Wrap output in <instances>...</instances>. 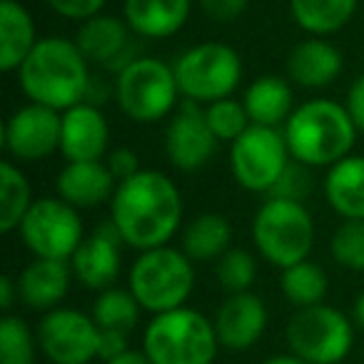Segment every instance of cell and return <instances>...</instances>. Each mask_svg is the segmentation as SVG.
I'll return each mask as SVG.
<instances>
[{
  "mask_svg": "<svg viewBox=\"0 0 364 364\" xmlns=\"http://www.w3.org/2000/svg\"><path fill=\"white\" fill-rule=\"evenodd\" d=\"M180 188L160 170H145L117 182L110 200V223L117 228L127 247L145 252L170 245L182 228Z\"/></svg>",
  "mask_w": 364,
  "mask_h": 364,
  "instance_id": "obj_1",
  "label": "cell"
},
{
  "mask_svg": "<svg viewBox=\"0 0 364 364\" xmlns=\"http://www.w3.org/2000/svg\"><path fill=\"white\" fill-rule=\"evenodd\" d=\"M90 77V63L77 43L58 36L41 38L18 68V82L28 100L58 112L85 100Z\"/></svg>",
  "mask_w": 364,
  "mask_h": 364,
  "instance_id": "obj_2",
  "label": "cell"
},
{
  "mask_svg": "<svg viewBox=\"0 0 364 364\" xmlns=\"http://www.w3.org/2000/svg\"><path fill=\"white\" fill-rule=\"evenodd\" d=\"M282 132L292 160L307 167H332L352 155L359 135L347 105L329 97H312L297 105Z\"/></svg>",
  "mask_w": 364,
  "mask_h": 364,
  "instance_id": "obj_3",
  "label": "cell"
},
{
  "mask_svg": "<svg viewBox=\"0 0 364 364\" xmlns=\"http://www.w3.org/2000/svg\"><path fill=\"white\" fill-rule=\"evenodd\" d=\"M220 347L215 322L188 304L152 314L142 332V352L152 364H213Z\"/></svg>",
  "mask_w": 364,
  "mask_h": 364,
  "instance_id": "obj_4",
  "label": "cell"
},
{
  "mask_svg": "<svg viewBox=\"0 0 364 364\" xmlns=\"http://www.w3.org/2000/svg\"><path fill=\"white\" fill-rule=\"evenodd\" d=\"M127 287L150 314L170 312L188 302L195 287V262L182 247L145 250L127 269Z\"/></svg>",
  "mask_w": 364,
  "mask_h": 364,
  "instance_id": "obj_5",
  "label": "cell"
},
{
  "mask_svg": "<svg viewBox=\"0 0 364 364\" xmlns=\"http://www.w3.org/2000/svg\"><path fill=\"white\" fill-rule=\"evenodd\" d=\"M314 218L304 203L267 195L252 218V242L264 262L284 269L309 259L314 247Z\"/></svg>",
  "mask_w": 364,
  "mask_h": 364,
  "instance_id": "obj_6",
  "label": "cell"
},
{
  "mask_svg": "<svg viewBox=\"0 0 364 364\" xmlns=\"http://www.w3.org/2000/svg\"><path fill=\"white\" fill-rule=\"evenodd\" d=\"M175 68L160 58L140 55L115 75V100L132 122H160L180 105Z\"/></svg>",
  "mask_w": 364,
  "mask_h": 364,
  "instance_id": "obj_7",
  "label": "cell"
},
{
  "mask_svg": "<svg viewBox=\"0 0 364 364\" xmlns=\"http://www.w3.org/2000/svg\"><path fill=\"white\" fill-rule=\"evenodd\" d=\"M175 77L185 100L210 105L232 97L242 80V58L228 43L208 41L188 48L175 63Z\"/></svg>",
  "mask_w": 364,
  "mask_h": 364,
  "instance_id": "obj_8",
  "label": "cell"
},
{
  "mask_svg": "<svg viewBox=\"0 0 364 364\" xmlns=\"http://www.w3.org/2000/svg\"><path fill=\"white\" fill-rule=\"evenodd\" d=\"M354 319L327 302L297 307L284 337L292 354L309 364H339L354 347Z\"/></svg>",
  "mask_w": 364,
  "mask_h": 364,
  "instance_id": "obj_9",
  "label": "cell"
},
{
  "mask_svg": "<svg viewBox=\"0 0 364 364\" xmlns=\"http://www.w3.org/2000/svg\"><path fill=\"white\" fill-rule=\"evenodd\" d=\"M230 172L235 182L247 193L269 195L277 185L279 175L289 165L287 140L282 127L250 125L237 140L230 142Z\"/></svg>",
  "mask_w": 364,
  "mask_h": 364,
  "instance_id": "obj_10",
  "label": "cell"
},
{
  "mask_svg": "<svg viewBox=\"0 0 364 364\" xmlns=\"http://www.w3.org/2000/svg\"><path fill=\"white\" fill-rule=\"evenodd\" d=\"M18 232L33 257L70 259L85 240V225L80 210L55 195L33 200Z\"/></svg>",
  "mask_w": 364,
  "mask_h": 364,
  "instance_id": "obj_11",
  "label": "cell"
},
{
  "mask_svg": "<svg viewBox=\"0 0 364 364\" xmlns=\"http://www.w3.org/2000/svg\"><path fill=\"white\" fill-rule=\"evenodd\" d=\"M41 354L50 364H90L97 359L100 327L92 319L73 307H55L43 312L36 327Z\"/></svg>",
  "mask_w": 364,
  "mask_h": 364,
  "instance_id": "obj_12",
  "label": "cell"
},
{
  "mask_svg": "<svg viewBox=\"0 0 364 364\" xmlns=\"http://www.w3.org/2000/svg\"><path fill=\"white\" fill-rule=\"evenodd\" d=\"M220 140L210 130L205 105L182 100L165 127V155L175 170L198 172L218 152Z\"/></svg>",
  "mask_w": 364,
  "mask_h": 364,
  "instance_id": "obj_13",
  "label": "cell"
},
{
  "mask_svg": "<svg viewBox=\"0 0 364 364\" xmlns=\"http://www.w3.org/2000/svg\"><path fill=\"white\" fill-rule=\"evenodd\" d=\"M63 112L28 102L11 112L3 127V147L16 162H38L60 150Z\"/></svg>",
  "mask_w": 364,
  "mask_h": 364,
  "instance_id": "obj_14",
  "label": "cell"
},
{
  "mask_svg": "<svg viewBox=\"0 0 364 364\" xmlns=\"http://www.w3.org/2000/svg\"><path fill=\"white\" fill-rule=\"evenodd\" d=\"M135 38L137 36L130 31L125 18L120 21V18L105 16V13H97V16L82 21L75 33V43L82 55L87 58V63L100 65L102 70L115 73V75L140 58Z\"/></svg>",
  "mask_w": 364,
  "mask_h": 364,
  "instance_id": "obj_15",
  "label": "cell"
},
{
  "mask_svg": "<svg viewBox=\"0 0 364 364\" xmlns=\"http://www.w3.org/2000/svg\"><path fill=\"white\" fill-rule=\"evenodd\" d=\"M122 247L125 242L110 220L97 225L70 257L75 279L95 292L112 287L122 272Z\"/></svg>",
  "mask_w": 364,
  "mask_h": 364,
  "instance_id": "obj_16",
  "label": "cell"
},
{
  "mask_svg": "<svg viewBox=\"0 0 364 364\" xmlns=\"http://www.w3.org/2000/svg\"><path fill=\"white\" fill-rule=\"evenodd\" d=\"M215 329H218L220 344L230 352H247L262 339L269 324L267 304L252 289L247 292H232L225 297L215 314Z\"/></svg>",
  "mask_w": 364,
  "mask_h": 364,
  "instance_id": "obj_17",
  "label": "cell"
},
{
  "mask_svg": "<svg viewBox=\"0 0 364 364\" xmlns=\"http://www.w3.org/2000/svg\"><path fill=\"white\" fill-rule=\"evenodd\" d=\"M110 147V125L102 107L77 102L63 112L60 155L68 162L102 160Z\"/></svg>",
  "mask_w": 364,
  "mask_h": 364,
  "instance_id": "obj_18",
  "label": "cell"
},
{
  "mask_svg": "<svg viewBox=\"0 0 364 364\" xmlns=\"http://www.w3.org/2000/svg\"><path fill=\"white\" fill-rule=\"evenodd\" d=\"M70 259H48L33 257L18 274V294L26 307L36 312H48L63 304L73 284Z\"/></svg>",
  "mask_w": 364,
  "mask_h": 364,
  "instance_id": "obj_19",
  "label": "cell"
},
{
  "mask_svg": "<svg viewBox=\"0 0 364 364\" xmlns=\"http://www.w3.org/2000/svg\"><path fill=\"white\" fill-rule=\"evenodd\" d=\"M117 180L105 160L65 162L55 177V195L77 210H92L110 203L115 195Z\"/></svg>",
  "mask_w": 364,
  "mask_h": 364,
  "instance_id": "obj_20",
  "label": "cell"
},
{
  "mask_svg": "<svg viewBox=\"0 0 364 364\" xmlns=\"http://www.w3.org/2000/svg\"><path fill=\"white\" fill-rule=\"evenodd\" d=\"M342 53L327 38L309 36L299 41L287 55V77L289 82L307 90L332 85L342 73Z\"/></svg>",
  "mask_w": 364,
  "mask_h": 364,
  "instance_id": "obj_21",
  "label": "cell"
},
{
  "mask_svg": "<svg viewBox=\"0 0 364 364\" xmlns=\"http://www.w3.org/2000/svg\"><path fill=\"white\" fill-rule=\"evenodd\" d=\"M193 0H125L122 18L142 41H165L185 28Z\"/></svg>",
  "mask_w": 364,
  "mask_h": 364,
  "instance_id": "obj_22",
  "label": "cell"
},
{
  "mask_svg": "<svg viewBox=\"0 0 364 364\" xmlns=\"http://www.w3.org/2000/svg\"><path fill=\"white\" fill-rule=\"evenodd\" d=\"M322 190L342 220H364V155H347L327 167Z\"/></svg>",
  "mask_w": 364,
  "mask_h": 364,
  "instance_id": "obj_23",
  "label": "cell"
},
{
  "mask_svg": "<svg viewBox=\"0 0 364 364\" xmlns=\"http://www.w3.org/2000/svg\"><path fill=\"white\" fill-rule=\"evenodd\" d=\"M38 41L36 21L28 8L18 0H0V70H18Z\"/></svg>",
  "mask_w": 364,
  "mask_h": 364,
  "instance_id": "obj_24",
  "label": "cell"
},
{
  "mask_svg": "<svg viewBox=\"0 0 364 364\" xmlns=\"http://www.w3.org/2000/svg\"><path fill=\"white\" fill-rule=\"evenodd\" d=\"M245 110L255 125L282 127L289 120L294 105V92L284 77L279 75H262L250 82L242 95Z\"/></svg>",
  "mask_w": 364,
  "mask_h": 364,
  "instance_id": "obj_25",
  "label": "cell"
},
{
  "mask_svg": "<svg viewBox=\"0 0 364 364\" xmlns=\"http://www.w3.org/2000/svg\"><path fill=\"white\" fill-rule=\"evenodd\" d=\"M182 252L193 262H218L232 247V225L220 213H203L182 228Z\"/></svg>",
  "mask_w": 364,
  "mask_h": 364,
  "instance_id": "obj_26",
  "label": "cell"
},
{
  "mask_svg": "<svg viewBox=\"0 0 364 364\" xmlns=\"http://www.w3.org/2000/svg\"><path fill=\"white\" fill-rule=\"evenodd\" d=\"M359 0H289V13L294 23L307 36L327 38L342 31L354 18Z\"/></svg>",
  "mask_w": 364,
  "mask_h": 364,
  "instance_id": "obj_27",
  "label": "cell"
},
{
  "mask_svg": "<svg viewBox=\"0 0 364 364\" xmlns=\"http://www.w3.org/2000/svg\"><path fill=\"white\" fill-rule=\"evenodd\" d=\"M31 205V180L13 160H3L0 162V232L8 235L21 228Z\"/></svg>",
  "mask_w": 364,
  "mask_h": 364,
  "instance_id": "obj_28",
  "label": "cell"
},
{
  "mask_svg": "<svg viewBox=\"0 0 364 364\" xmlns=\"http://www.w3.org/2000/svg\"><path fill=\"white\" fill-rule=\"evenodd\" d=\"M279 287H282V294L289 304L312 307V304L324 302L329 292V277L322 264L312 262V259H302V262L282 269Z\"/></svg>",
  "mask_w": 364,
  "mask_h": 364,
  "instance_id": "obj_29",
  "label": "cell"
},
{
  "mask_svg": "<svg viewBox=\"0 0 364 364\" xmlns=\"http://www.w3.org/2000/svg\"><path fill=\"white\" fill-rule=\"evenodd\" d=\"M140 302L135 299V294L130 292V287H107L100 289L97 297L92 299V319L97 322L100 329H117V332L130 334L135 329L137 319H140Z\"/></svg>",
  "mask_w": 364,
  "mask_h": 364,
  "instance_id": "obj_30",
  "label": "cell"
},
{
  "mask_svg": "<svg viewBox=\"0 0 364 364\" xmlns=\"http://www.w3.org/2000/svg\"><path fill=\"white\" fill-rule=\"evenodd\" d=\"M41 344L36 329L18 314L6 312L0 319V364H36Z\"/></svg>",
  "mask_w": 364,
  "mask_h": 364,
  "instance_id": "obj_31",
  "label": "cell"
},
{
  "mask_svg": "<svg viewBox=\"0 0 364 364\" xmlns=\"http://www.w3.org/2000/svg\"><path fill=\"white\" fill-rule=\"evenodd\" d=\"M215 277H218L220 287L228 294L247 292L257 282V259H255V255L250 250L230 247L215 262Z\"/></svg>",
  "mask_w": 364,
  "mask_h": 364,
  "instance_id": "obj_32",
  "label": "cell"
},
{
  "mask_svg": "<svg viewBox=\"0 0 364 364\" xmlns=\"http://www.w3.org/2000/svg\"><path fill=\"white\" fill-rule=\"evenodd\" d=\"M205 117H208V125L215 132V137L228 145L252 125L247 110H245V102L235 100V97H223V100L205 105Z\"/></svg>",
  "mask_w": 364,
  "mask_h": 364,
  "instance_id": "obj_33",
  "label": "cell"
},
{
  "mask_svg": "<svg viewBox=\"0 0 364 364\" xmlns=\"http://www.w3.org/2000/svg\"><path fill=\"white\" fill-rule=\"evenodd\" d=\"M329 252L339 267L364 272V220H342L329 240Z\"/></svg>",
  "mask_w": 364,
  "mask_h": 364,
  "instance_id": "obj_34",
  "label": "cell"
},
{
  "mask_svg": "<svg viewBox=\"0 0 364 364\" xmlns=\"http://www.w3.org/2000/svg\"><path fill=\"white\" fill-rule=\"evenodd\" d=\"M312 167L302 165L297 160H289V165L284 167V172L279 175L277 185L272 188V198H284V200H297V203H304L312 193Z\"/></svg>",
  "mask_w": 364,
  "mask_h": 364,
  "instance_id": "obj_35",
  "label": "cell"
},
{
  "mask_svg": "<svg viewBox=\"0 0 364 364\" xmlns=\"http://www.w3.org/2000/svg\"><path fill=\"white\" fill-rule=\"evenodd\" d=\"M107 0H48V6L58 13V16L68 18V21H87V18L102 13Z\"/></svg>",
  "mask_w": 364,
  "mask_h": 364,
  "instance_id": "obj_36",
  "label": "cell"
},
{
  "mask_svg": "<svg viewBox=\"0 0 364 364\" xmlns=\"http://www.w3.org/2000/svg\"><path fill=\"white\" fill-rule=\"evenodd\" d=\"M105 162H107V167H110L112 175H115L117 182L127 180V177L137 175V172L142 170L140 157H137V152L130 150V147H115V150H110Z\"/></svg>",
  "mask_w": 364,
  "mask_h": 364,
  "instance_id": "obj_37",
  "label": "cell"
},
{
  "mask_svg": "<svg viewBox=\"0 0 364 364\" xmlns=\"http://www.w3.org/2000/svg\"><path fill=\"white\" fill-rule=\"evenodd\" d=\"M203 13L215 23H232L247 8V0H198Z\"/></svg>",
  "mask_w": 364,
  "mask_h": 364,
  "instance_id": "obj_38",
  "label": "cell"
},
{
  "mask_svg": "<svg viewBox=\"0 0 364 364\" xmlns=\"http://www.w3.org/2000/svg\"><path fill=\"white\" fill-rule=\"evenodd\" d=\"M130 349V339L127 332H117V329H100V344H97V359L110 362V359L120 357L122 352Z\"/></svg>",
  "mask_w": 364,
  "mask_h": 364,
  "instance_id": "obj_39",
  "label": "cell"
},
{
  "mask_svg": "<svg viewBox=\"0 0 364 364\" xmlns=\"http://www.w3.org/2000/svg\"><path fill=\"white\" fill-rule=\"evenodd\" d=\"M344 105H347V110H349V115H352L354 125H357L359 135H364V75H359L357 80L349 85Z\"/></svg>",
  "mask_w": 364,
  "mask_h": 364,
  "instance_id": "obj_40",
  "label": "cell"
},
{
  "mask_svg": "<svg viewBox=\"0 0 364 364\" xmlns=\"http://www.w3.org/2000/svg\"><path fill=\"white\" fill-rule=\"evenodd\" d=\"M110 97H115V82H107L105 77H90V85H87V92H85V100L82 102H90V105H97L102 107Z\"/></svg>",
  "mask_w": 364,
  "mask_h": 364,
  "instance_id": "obj_41",
  "label": "cell"
},
{
  "mask_svg": "<svg viewBox=\"0 0 364 364\" xmlns=\"http://www.w3.org/2000/svg\"><path fill=\"white\" fill-rule=\"evenodd\" d=\"M16 299H21V294H18V282L13 277H8V274L0 277V309H3V312H11Z\"/></svg>",
  "mask_w": 364,
  "mask_h": 364,
  "instance_id": "obj_42",
  "label": "cell"
},
{
  "mask_svg": "<svg viewBox=\"0 0 364 364\" xmlns=\"http://www.w3.org/2000/svg\"><path fill=\"white\" fill-rule=\"evenodd\" d=\"M105 364H152V362L142 349L140 352H137V349H127V352H122L120 357L110 359V362H105Z\"/></svg>",
  "mask_w": 364,
  "mask_h": 364,
  "instance_id": "obj_43",
  "label": "cell"
},
{
  "mask_svg": "<svg viewBox=\"0 0 364 364\" xmlns=\"http://www.w3.org/2000/svg\"><path fill=\"white\" fill-rule=\"evenodd\" d=\"M352 319H354V324H357L359 329H364V292H359L357 299H354V304H352Z\"/></svg>",
  "mask_w": 364,
  "mask_h": 364,
  "instance_id": "obj_44",
  "label": "cell"
},
{
  "mask_svg": "<svg viewBox=\"0 0 364 364\" xmlns=\"http://www.w3.org/2000/svg\"><path fill=\"white\" fill-rule=\"evenodd\" d=\"M262 364H309V362H304L302 357H297V354H274V357H269V359H264Z\"/></svg>",
  "mask_w": 364,
  "mask_h": 364,
  "instance_id": "obj_45",
  "label": "cell"
}]
</instances>
